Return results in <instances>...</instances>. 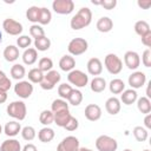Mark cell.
Here are the masks:
<instances>
[{
  "label": "cell",
  "instance_id": "cell-5",
  "mask_svg": "<svg viewBox=\"0 0 151 151\" xmlns=\"http://www.w3.org/2000/svg\"><path fill=\"white\" fill-rule=\"evenodd\" d=\"M96 147L98 151H116L118 149V143L114 138L101 134L96 139Z\"/></svg>",
  "mask_w": 151,
  "mask_h": 151
},
{
  "label": "cell",
  "instance_id": "cell-52",
  "mask_svg": "<svg viewBox=\"0 0 151 151\" xmlns=\"http://www.w3.org/2000/svg\"><path fill=\"white\" fill-rule=\"evenodd\" d=\"M6 100H7V92L0 90V104H4Z\"/></svg>",
  "mask_w": 151,
  "mask_h": 151
},
{
  "label": "cell",
  "instance_id": "cell-14",
  "mask_svg": "<svg viewBox=\"0 0 151 151\" xmlns=\"http://www.w3.org/2000/svg\"><path fill=\"white\" fill-rule=\"evenodd\" d=\"M85 118L90 122H97L101 117V109L97 104H88L85 107Z\"/></svg>",
  "mask_w": 151,
  "mask_h": 151
},
{
  "label": "cell",
  "instance_id": "cell-2",
  "mask_svg": "<svg viewBox=\"0 0 151 151\" xmlns=\"http://www.w3.org/2000/svg\"><path fill=\"white\" fill-rule=\"evenodd\" d=\"M7 114L17 120H24L27 114V107L26 104L22 100H15L7 105Z\"/></svg>",
  "mask_w": 151,
  "mask_h": 151
},
{
  "label": "cell",
  "instance_id": "cell-57",
  "mask_svg": "<svg viewBox=\"0 0 151 151\" xmlns=\"http://www.w3.org/2000/svg\"><path fill=\"white\" fill-rule=\"evenodd\" d=\"M123 151H132V150H130V149H125V150H123Z\"/></svg>",
  "mask_w": 151,
  "mask_h": 151
},
{
  "label": "cell",
  "instance_id": "cell-46",
  "mask_svg": "<svg viewBox=\"0 0 151 151\" xmlns=\"http://www.w3.org/2000/svg\"><path fill=\"white\" fill-rule=\"evenodd\" d=\"M11 86H12V81H11V79H9L7 76L0 80V90H1V91L7 92V91L11 88Z\"/></svg>",
  "mask_w": 151,
  "mask_h": 151
},
{
  "label": "cell",
  "instance_id": "cell-45",
  "mask_svg": "<svg viewBox=\"0 0 151 151\" xmlns=\"http://www.w3.org/2000/svg\"><path fill=\"white\" fill-rule=\"evenodd\" d=\"M78 126H79V122H78V119L74 118V117L72 116V117L70 118V120L67 122V124L64 126V129L67 130V131H76V130L78 129Z\"/></svg>",
  "mask_w": 151,
  "mask_h": 151
},
{
  "label": "cell",
  "instance_id": "cell-49",
  "mask_svg": "<svg viewBox=\"0 0 151 151\" xmlns=\"http://www.w3.org/2000/svg\"><path fill=\"white\" fill-rule=\"evenodd\" d=\"M137 5L140 7V8H143V9H149L150 7H151V0H139L138 2H137Z\"/></svg>",
  "mask_w": 151,
  "mask_h": 151
},
{
  "label": "cell",
  "instance_id": "cell-35",
  "mask_svg": "<svg viewBox=\"0 0 151 151\" xmlns=\"http://www.w3.org/2000/svg\"><path fill=\"white\" fill-rule=\"evenodd\" d=\"M134 32H136L139 37H143V35H145L146 33L151 32L150 25H149L145 20H138V21L134 24Z\"/></svg>",
  "mask_w": 151,
  "mask_h": 151
},
{
  "label": "cell",
  "instance_id": "cell-43",
  "mask_svg": "<svg viewBox=\"0 0 151 151\" xmlns=\"http://www.w3.org/2000/svg\"><path fill=\"white\" fill-rule=\"evenodd\" d=\"M32 44V38L29 35H19V38L17 39V45L18 48H28Z\"/></svg>",
  "mask_w": 151,
  "mask_h": 151
},
{
  "label": "cell",
  "instance_id": "cell-58",
  "mask_svg": "<svg viewBox=\"0 0 151 151\" xmlns=\"http://www.w3.org/2000/svg\"><path fill=\"white\" fill-rule=\"evenodd\" d=\"M143 151H150V150H147V149H145V150H143Z\"/></svg>",
  "mask_w": 151,
  "mask_h": 151
},
{
  "label": "cell",
  "instance_id": "cell-25",
  "mask_svg": "<svg viewBox=\"0 0 151 151\" xmlns=\"http://www.w3.org/2000/svg\"><path fill=\"white\" fill-rule=\"evenodd\" d=\"M106 80L101 77H94L91 83H90V87H91V91L94 92V93H100L103 92L105 88H106Z\"/></svg>",
  "mask_w": 151,
  "mask_h": 151
},
{
  "label": "cell",
  "instance_id": "cell-51",
  "mask_svg": "<svg viewBox=\"0 0 151 151\" xmlns=\"http://www.w3.org/2000/svg\"><path fill=\"white\" fill-rule=\"evenodd\" d=\"M144 125L146 129H151V113H147L144 118Z\"/></svg>",
  "mask_w": 151,
  "mask_h": 151
},
{
  "label": "cell",
  "instance_id": "cell-20",
  "mask_svg": "<svg viewBox=\"0 0 151 151\" xmlns=\"http://www.w3.org/2000/svg\"><path fill=\"white\" fill-rule=\"evenodd\" d=\"M20 131H21V125L17 120H11L6 123V125L4 126V132L8 137H15L17 134H19Z\"/></svg>",
  "mask_w": 151,
  "mask_h": 151
},
{
  "label": "cell",
  "instance_id": "cell-21",
  "mask_svg": "<svg viewBox=\"0 0 151 151\" xmlns=\"http://www.w3.org/2000/svg\"><path fill=\"white\" fill-rule=\"evenodd\" d=\"M21 58L25 65H33L38 60V51L34 47H28L24 51Z\"/></svg>",
  "mask_w": 151,
  "mask_h": 151
},
{
  "label": "cell",
  "instance_id": "cell-7",
  "mask_svg": "<svg viewBox=\"0 0 151 151\" xmlns=\"http://www.w3.org/2000/svg\"><path fill=\"white\" fill-rule=\"evenodd\" d=\"M60 79H61L60 73L55 70H51V71L46 72V74H44V79L40 83V86L42 90H46V91L53 90L54 86L60 81Z\"/></svg>",
  "mask_w": 151,
  "mask_h": 151
},
{
  "label": "cell",
  "instance_id": "cell-23",
  "mask_svg": "<svg viewBox=\"0 0 151 151\" xmlns=\"http://www.w3.org/2000/svg\"><path fill=\"white\" fill-rule=\"evenodd\" d=\"M54 116V124H57L60 127H64L67 122L70 120V118L72 117V114L70 113V110H64V111H59L53 113Z\"/></svg>",
  "mask_w": 151,
  "mask_h": 151
},
{
  "label": "cell",
  "instance_id": "cell-41",
  "mask_svg": "<svg viewBox=\"0 0 151 151\" xmlns=\"http://www.w3.org/2000/svg\"><path fill=\"white\" fill-rule=\"evenodd\" d=\"M29 35L34 39H38V38L45 37V31H44L42 26H40L39 24H33L29 27Z\"/></svg>",
  "mask_w": 151,
  "mask_h": 151
},
{
  "label": "cell",
  "instance_id": "cell-56",
  "mask_svg": "<svg viewBox=\"0 0 151 151\" xmlns=\"http://www.w3.org/2000/svg\"><path fill=\"white\" fill-rule=\"evenodd\" d=\"M1 132H2V126L0 125V134H1Z\"/></svg>",
  "mask_w": 151,
  "mask_h": 151
},
{
  "label": "cell",
  "instance_id": "cell-38",
  "mask_svg": "<svg viewBox=\"0 0 151 151\" xmlns=\"http://www.w3.org/2000/svg\"><path fill=\"white\" fill-rule=\"evenodd\" d=\"M132 133H133L136 140H138V142H140V143H142V142H145V140L147 139V137H149L147 130H146L145 127H143V126H136V127L133 129Z\"/></svg>",
  "mask_w": 151,
  "mask_h": 151
},
{
  "label": "cell",
  "instance_id": "cell-9",
  "mask_svg": "<svg viewBox=\"0 0 151 151\" xmlns=\"http://www.w3.org/2000/svg\"><path fill=\"white\" fill-rule=\"evenodd\" d=\"M14 93L21 98V99H27L32 96L33 93V85L28 80H20L14 85Z\"/></svg>",
  "mask_w": 151,
  "mask_h": 151
},
{
  "label": "cell",
  "instance_id": "cell-19",
  "mask_svg": "<svg viewBox=\"0 0 151 151\" xmlns=\"http://www.w3.org/2000/svg\"><path fill=\"white\" fill-rule=\"evenodd\" d=\"M96 27H97V29L99 32L107 33V32H110L113 28V21L109 17H101V18L98 19V21L96 24Z\"/></svg>",
  "mask_w": 151,
  "mask_h": 151
},
{
  "label": "cell",
  "instance_id": "cell-15",
  "mask_svg": "<svg viewBox=\"0 0 151 151\" xmlns=\"http://www.w3.org/2000/svg\"><path fill=\"white\" fill-rule=\"evenodd\" d=\"M86 68L91 76H99L103 72V63L99 58H91L86 64Z\"/></svg>",
  "mask_w": 151,
  "mask_h": 151
},
{
  "label": "cell",
  "instance_id": "cell-18",
  "mask_svg": "<svg viewBox=\"0 0 151 151\" xmlns=\"http://www.w3.org/2000/svg\"><path fill=\"white\" fill-rule=\"evenodd\" d=\"M59 67L65 72H71L76 67V59L70 54H65L59 60Z\"/></svg>",
  "mask_w": 151,
  "mask_h": 151
},
{
  "label": "cell",
  "instance_id": "cell-42",
  "mask_svg": "<svg viewBox=\"0 0 151 151\" xmlns=\"http://www.w3.org/2000/svg\"><path fill=\"white\" fill-rule=\"evenodd\" d=\"M72 90H73V88H72L71 85H68V84H66V83H63V84H60V85L58 86V94H59V97H60L61 99L67 100V98H68V96H70V93H71Z\"/></svg>",
  "mask_w": 151,
  "mask_h": 151
},
{
  "label": "cell",
  "instance_id": "cell-24",
  "mask_svg": "<svg viewBox=\"0 0 151 151\" xmlns=\"http://www.w3.org/2000/svg\"><path fill=\"white\" fill-rule=\"evenodd\" d=\"M0 151H21V145L19 140L14 138H9L1 143Z\"/></svg>",
  "mask_w": 151,
  "mask_h": 151
},
{
  "label": "cell",
  "instance_id": "cell-22",
  "mask_svg": "<svg viewBox=\"0 0 151 151\" xmlns=\"http://www.w3.org/2000/svg\"><path fill=\"white\" fill-rule=\"evenodd\" d=\"M4 58L8 63H13L19 58V48L15 45H8L4 50Z\"/></svg>",
  "mask_w": 151,
  "mask_h": 151
},
{
  "label": "cell",
  "instance_id": "cell-37",
  "mask_svg": "<svg viewBox=\"0 0 151 151\" xmlns=\"http://www.w3.org/2000/svg\"><path fill=\"white\" fill-rule=\"evenodd\" d=\"M64 110H68V103L67 100H64L61 98L59 99H54L51 104V111L53 113L59 112V111H64Z\"/></svg>",
  "mask_w": 151,
  "mask_h": 151
},
{
  "label": "cell",
  "instance_id": "cell-44",
  "mask_svg": "<svg viewBox=\"0 0 151 151\" xmlns=\"http://www.w3.org/2000/svg\"><path fill=\"white\" fill-rule=\"evenodd\" d=\"M142 63L145 67H151V50L146 48L142 54Z\"/></svg>",
  "mask_w": 151,
  "mask_h": 151
},
{
  "label": "cell",
  "instance_id": "cell-17",
  "mask_svg": "<svg viewBox=\"0 0 151 151\" xmlns=\"http://www.w3.org/2000/svg\"><path fill=\"white\" fill-rule=\"evenodd\" d=\"M138 99V94L137 91L133 88H129V90H124L120 94V103L125 104V105H132L137 101Z\"/></svg>",
  "mask_w": 151,
  "mask_h": 151
},
{
  "label": "cell",
  "instance_id": "cell-1",
  "mask_svg": "<svg viewBox=\"0 0 151 151\" xmlns=\"http://www.w3.org/2000/svg\"><path fill=\"white\" fill-rule=\"evenodd\" d=\"M92 21V12L88 7H81L71 19L70 26L72 29L78 31L87 27Z\"/></svg>",
  "mask_w": 151,
  "mask_h": 151
},
{
  "label": "cell",
  "instance_id": "cell-28",
  "mask_svg": "<svg viewBox=\"0 0 151 151\" xmlns=\"http://www.w3.org/2000/svg\"><path fill=\"white\" fill-rule=\"evenodd\" d=\"M137 109L140 113L147 114L151 112V100L147 97H140L137 99Z\"/></svg>",
  "mask_w": 151,
  "mask_h": 151
},
{
  "label": "cell",
  "instance_id": "cell-16",
  "mask_svg": "<svg viewBox=\"0 0 151 151\" xmlns=\"http://www.w3.org/2000/svg\"><path fill=\"white\" fill-rule=\"evenodd\" d=\"M120 109H122V104H120V100L117 97H110L105 101V110L107 111V113H110L112 116L119 113Z\"/></svg>",
  "mask_w": 151,
  "mask_h": 151
},
{
  "label": "cell",
  "instance_id": "cell-33",
  "mask_svg": "<svg viewBox=\"0 0 151 151\" xmlns=\"http://www.w3.org/2000/svg\"><path fill=\"white\" fill-rule=\"evenodd\" d=\"M39 15H40V7H38V6H31L26 11V18H27V20L31 21V22H33V24H38Z\"/></svg>",
  "mask_w": 151,
  "mask_h": 151
},
{
  "label": "cell",
  "instance_id": "cell-40",
  "mask_svg": "<svg viewBox=\"0 0 151 151\" xmlns=\"http://www.w3.org/2000/svg\"><path fill=\"white\" fill-rule=\"evenodd\" d=\"M53 67V61L51 58H47V57H42L39 63H38V68L44 73V72H48L51 71Z\"/></svg>",
  "mask_w": 151,
  "mask_h": 151
},
{
  "label": "cell",
  "instance_id": "cell-3",
  "mask_svg": "<svg viewBox=\"0 0 151 151\" xmlns=\"http://www.w3.org/2000/svg\"><path fill=\"white\" fill-rule=\"evenodd\" d=\"M104 65H105L107 72L111 73V74H118V73H120L122 70H123V61H122V59H120L117 54H114V53H109V54L105 57V59H104Z\"/></svg>",
  "mask_w": 151,
  "mask_h": 151
},
{
  "label": "cell",
  "instance_id": "cell-26",
  "mask_svg": "<svg viewBox=\"0 0 151 151\" xmlns=\"http://www.w3.org/2000/svg\"><path fill=\"white\" fill-rule=\"evenodd\" d=\"M54 136H55L54 130L51 129V127H48V126L42 127V129L39 130V132H38V138H39V140L42 142V143H50V142H52L53 138H54Z\"/></svg>",
  "mask_w": 151,
  "mask_h": 151
},
{
  "label": "cell",
  "instance_id": "cell-32",
  "mask_svg": "<svg viewBox=\"0 0 151 151\" xmlns=\"http://www.w3.org/2000/svg\"><path fill=\"white\" fill-rule=\"evenodd\" d=\"M81 101H83V93H81V91H79L78 88H73L71 91L68 98H67V103L73 105V106H78V105L81 104Z\"/></svg>",
  "mask_w": 151,
  "mask_h": 151
},
{
  "label": "cell",
  "instance_id": "cell-13",
  "mask_svg": "<svg viewBox=\"0 0 151 151\" xmlns=\"http://www.w3.org/2000/svg\"><path fill=\"white\" fill-rule=\"evenodd\" d=\"M124 64L130 70H137L140 65V57L134 51H127L124 54Z\"/></svg>",
  "mask_w": 151,
  "mask_h": 151
},
{
  "label": "cell",
  "instance_id": "cell-36",
  "mask_svg": "<svg viewBox=\"0 0 151 151\" xmlns=\"http://www.w3.org/2000/svg\"><path fill=\"white\" fill-rule=\"evenodd\" d=\"M39 122L42 125H45V126L51 125L52 123H54L53 112L51 110H44V111H41V113L39 114Z\"/></svg>",
  "mask_w": 151,
  "mask_h": 151
},
{
  "label": "cell",
  "instance_id": "cell-31",
  "mask_svg": "<svg viewBox=\"0 0 151 151\" xmlns=\"http://www.w3.org/2000/svg\"><path fill=\"white\" fill-rule=\"evenodd\" d=\"M28 81L29 83H33V84H40L44 79V73L38 68V67H34V68H31L28 71Z\"/></svg>",
  "mask_w": 151,
  "mask_h": 151
},
{
  "label": "cell",
  "instance_id": "cell-53",
  "mask_svg": "<svg viewBox=\"0 0 151 151\" xmlns=\"http://www.w3.org/2000/svg\"><path fill=\"white\" fill-rule=\"evenodd\" d=\"M77 151H93V150H91V149H87V147H79Z\"/></svg>",
  "mask_w": 151,
  "mask_h": 151
},
{
  "label": "cell",
  "instance_id": "cell-54",
  "mask_svg": "<svg viewBox=\"0 0 151 151\" xmlns=\"http://www.w3.org/2000/svg\"><path fill=\"white\" fill-rule=\"evenodd\" d=\"M5 77H6V73H5L4 71H1V70H0V80H1L2 78H5Z\"/></svg>",
  "mask_w": 151,
  "mask_h": 151
},
{
  "label": "cell",
  "instance_id": "cell-4",
  "mask_svg": "<svg viewBox=\"0 0 151 151\" xmlns=\"http://www.w3.org/2000/svg\"><path fill=\"white\" fill-rule=\"evenodd\" d=\"M87 48H88V42L84 38H73L67 45V51L72 57L73 55L77 57L85 53Z\"/></svg>",
  "mask_w": 151,
  "mask_h": 151
},
{
  "label": "cell",
  "instance_id": "cell-10",
  "mask_svg": "<svg viewBox=\"0 0 151 151\" xmlns=\"http://www.w3.org/2000/svg\"><path fill=\"white\" fill-rule=\"evenodd\" d=\"M2 28L9 35H20L24 31L22 25L12 18H7L2 21Z\"/></svg>",
  "mask_w": 151,
  "mask_h": 151
},
{
  "label": "cell",
  "instance_id": "cell-55",
  "mask_svg": "<svg viewBox=\"0 0 151 151\" xmlns=\"http://www.w3.org/2000/svg\"><path fill=\"white\" fill-rule=\"evenodd\" d=\"M2 42V32H1V29H0V44Z\"/></svg>",
  "mask_w": 151,
  "mask_h": 151
},
{
  "label": "cell",
  "instance_id": "cell-47",
  "mask_svg": "<svg viewBox=\"0 0 151 151\" xmlns=\"http://www.w3.org/2000/svg\"><path fill=\"white\" fill-rule=\"evenodd\" d=\"M99 5L101 7H104L105 9L110 11L117 6V0H103V1H99Z\"/></svg>",
  "mask_w": 151,
  "mask_h": 151
},
{
  "label": "cell",
  "instance_id": "cell-48",
  "mask_svg": "<svg viewBox=\"0 0 151 151\" xmlns=\"http://www.w3.org/2000/svg\"><path fill=\"white\" fill-rule=\"evenodd\" d=\"M140 38H142V44H143L144 46L151 47V32L146 33L145 35H143V37H140Z\"/></svg>",
  "mask_w": 151,
  "mask_h": 151
},
{
  "label": "cell",
  "instance_id": "cell-34",
  "mask_svg": "<svg viewBox=\"0 0 151 151\" xmlns=\"http://www.w3.org/2000/svg\"><path fill=\"white\" fill-rule=\"evenodd\" d=\"M52 20V13L47 7H40V15H39V20L38 24L41 25H48Z\"/></svg>",
  "mask_w": 151,
  "mask_h": 151
},
{
  "label": "cell",
  "instance_id": "cell-39",
  "mask_svg": "<svg viewBox=\"0 0 151 151\" xmlns=\"http://www.w3.org/2000/svg\"><path fill=\"white\" fill-rule=\"evenodd\" d=\"M20 133H21L22 139H25V140H27V142L33 140V139L35 138V136H37L35 129H34L33 126H25V127H22L21 131H20Z\"/></svg>",
  "mask_w": 151,
  "mask_h": 151
},
{
  "label": "cell",
  "instance_id": "cell-29",
  "mask_svg": "<svg viewBox=\"0 0 151 151\" xmlns=\"http://www.w3.org/2000/svg\"><path fill=\"white\" fill-rule=\"evenodd\" d=\"M50 47H51V40L46 35L45 37H41V38H38V39H34V48L37 51L45 52Z\"/></svg>",
  "mask_w": 151,
  "mask_h": 151
},
{
  "label": "cell",
  "instance_id": "cell-50",
  "mask_svg": "<svg viewBox=\"0 0 151 151\" xmlns=\"http://www.w3.org/2000/svg\"><path fill=\"white\" fill-rule=\"evenodd\" d=\"M21 151H38V149H37V146H35L34 144L28 143V144H26V145L21 149Z\"/></svg>",
  "mask_w": 151,
  "mask_h": 151
},
{
  "label": "cell",
  "instance_id": "cell-12",
  "mask_svg": "<svg viewBox=\"0 0 151 151\" xmlns=\"http://www.w3.org/2000/svg\"><path fill=\"white\" fill-rule=\"evenodd\" d=\"M127 81H129V85L131 86V88H133V90L140 88L146 83V74L142 71H136L129 76Z\"/></svg>",
  "mask_w": 151,
  "mask_h": 151
},
{
  "label": "cell",
  "instance_id": "cell-30",
  "mask_svg": "<svg viewBox=\"0 0 151 151\" xmlns=\"http://www.w3.org/2000/svg\"><path fill=\"white\" fill-rule=\"evenodd\" d=\"M26 76V70L25 66L21 64H14L11 67V77L15 80H21Z\"/></svg>",
  "mask_w": 151,
  "mask_h": 151
},
{
  "label": "cell",
  "instance_id": "cell-11",
  "mask_svg": "<svg viewBox=\"0 0 151 151\" xmlns=\"http://www.w3.org/2000/svg\"><path fill=\"white\" fill-rule=\"evenodd\" d=\"M79 147V139L74 136H67L58 144L57 151H77Z\"/></svg>",
  "mask_w": 151,
  "mask_h": 151
},
{
  "label": "cell",
  "instance_id": "cell-8",
  "mask_svg": "<svg viewBox=\"0 0 151 151\" xmlns=\"http://www.w3.org/2000/svg\"><path fill=\"white\" fill-rule=\"evenodd\" d=\"M52 9L57 14L67 15L73 12L74 9V2L72 0H54L52 2Z\"/></svg>",
  "mask_w": 151,
  "mask_h": 151
},
{
  "label": "cell",
  "instance_id": "cell-6",
  "mask_svg": "<svg viewBox=\"0 0 151 151\" xmlns=\"http://www.w3.org/2000/svg\"><path fill=\"white\" fill-rule=\"evenodd\" d=\"M67 80L76 87H85L88 84V76L80 70H72L67 74Z\"/></svg>",
  "mask_w": 151,
  "mask_h": 151
},
{
  "label": "cell",
  "instance_id": "cell-27",
  "mask_svg": "<svg viewBox=\"0 0 151 151\" xmlns=\"http://www.w3.org/2000/svg\"><path fill=\"white\" fill-rule=\"evenodd\" d=\"M109 88H110V92L113 93V94H120L124 90H125V83L119 79V78H116V79H112L109 84Z\"/></svg>",
  "mask_w": 151,
  "mask_h": 151
}]
</instances>
